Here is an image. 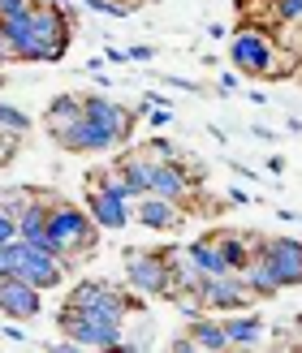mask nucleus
I'll return each mask as SVG.
<instances>
[{
    "instance_id": "obj_1",
    "label": "nucleus",
    "mask_w": 302,
    "mask_h": 353,
    "mask_svg": "<svg viewBox=\"0 0 302 353\" xmlns=\"http://www.w3.org/2000/svg\"><path fill=\"white\" fill-rule=\"evenodd\" d=\"M69 43H74V9H61L52 0H35L30 5V61L57 65L65 61Z\"/></svg>"
},
{
    "instance_id": "obj_2",
    "label": "nucleus",
    "mask_w": 302,
    "mask_h": 353,
    "mask_svg": "<svg viewBox=\"0 0 302 353\" xmlns=\"http://www.w3.org/2000/svg\"><path fill=\"white\" fill-rule=\"evenodd\" d=\"M65 310L95 314V319H108V323H126V314L130 310H143V302H138V297H126L121 289L104 285V280H82V285L69 289Z\"/></svg>"
},
{
    "instance_id": "obj_3",
    "label": "nucleus",
    "mask_w": 302,
    "mask_h": 353,
    "mask_svg": "<svg viewBox=\"0 0 302 353\" xmlns=\"http://www.w3.org/2000/svg\"><path fill=\"white\" fill-rule=\"evenodd\" d=\"M229 65H234L242 78H285V69H276L272 39L255 26L229 34Z\"/></svg>"
},
{
    "instance_id": "obj_4",
    "label": "nucleus",
    "mask_w": 302,
    "mask_h": 353,
    "mask_svg": "<svg viewBox=\"0 0 302 353\" xmlns=\"http://www.w3.org/2000/svg\"><path fill=\"white\" fill-rule=\"evenodd\" d=\"M57 327L65 332L78 349H121L126 336H121V323L95 319V314H78V310H57Z\"/></svg>"
},
{
    "instance_id": "obj_5",
    "label": "nucleus",
    "mask_w": 302,
    "mask_h": 353,
    "mask_svg": "<svg viewBox=\"0 0 302 353\" xmlns=\"http://www.w3.org/2000/svg\"><path fill=\"white\" fill-rule=\"evenodd\" d=\"M126 285L138 297L169 293V250H126Z\"/></svg>"
},
{
    "instance_id": "obj_6",
    "label": "nucleus",
    "mask_w": 302,
    "mask_h": 353,
    "mask_svg": "<svg viewBox=\"0 0 302 353\" xmlns=\"http://www.w3.org/2000/svg\"><path fill=\"white\" fill-rule=\"evenodd\" d=\"M199 306L211 310V314H234V310H246V306H251V289L242 285L238 272H229V276H203Z\"/></svg>"
},
{
    "instance_id": "obj_7",
    "label": "nucleus",
    "mask_w": 302,
    "mask_h": 353,
    "mask_svg": "<svg viewBox=\"0 0 302 353\" xmlns=\"http://www.w3.org/2000/svg\"><path fill=\"white\" fill-rule=\"evenodd\" d=\"M82 117L95 121L100 130H108L117 138V147H121V143L134 138V117L138 112H130L121 99H108V95H82Z\"/></svg>"
},
{
    "instance_id": "obj_8",
    "label": "nucleus",
    "mask_w": 302,
    "mask_h": 353,
    "mask_svg": "<svg viewBox=\"0 0 302 353\" xmlns=\"http://www.w3.org/2000/svg\"><path fill=\"white\" fill-rule=\"evenodd\" d=\"M255 254L268 259V268L276 272L281 289H298L302 285V241L298 237H263Z\"/></svg>"
},
{
    "instance_id": "obj_9",
    "label": "nucleus",
    "mask_w": 302,
    "mask_h": 353,
    "mask_svg": "<svg viewBox=\"0 0 302 353\" xmlns=\"http://www.w3.org/2000/svg\"><path fill=\"white\" fill-rule=\"evenodd\" d=\"M130 211H134V220L143 228H151V233H173V228L186 224V207L177 199H164V194H138Z\"/></svg>"
},
{
    "instance_id": "obj_10",
    "label": "nucleus",
    "mask_w": 302,
    "mask_h": 353,
    "mask_svg": "<svg viewBox=\"0 0 302 353\" xmlns=\"http://www.w3.org/2000/svg\"><path fill=\"white\" fill-rule=\"evenodd\" d=\"M65 272H69V263L61 254H48V250H39V245L26 241V254H22V263H17V276L22 280H30L35 289H61Z\"/></svg>"
},
{
    "instance_id": "obj_11",
    "label": "nucleus",
    "mask_w": 302,
    "mask_h": 353,
    "mask_svg": "<svg viewBox=\"0 0 302 353\" xmlns=\"http://www.w3.org/2000/svg\"><path fill=\"white\" fill-rule=\"evenodd\" d=\"M52 143L65 147V151H78V155H100V151H113V147H117V138H113L108 130H100L95 121L78 117L74 125H65V130L52 134Z\"/></svg>"
},
{
    "instance_id": "obj_12",
    "label": "nucleus",
    "mask_w": 302,
    "mask_h": 353,
    "mask_svg": "<svg viewBox=\"0 0 302 353\" xmlns=\"http://www.w3.org/2000/svg\"><path fill=\"white\" fill-rule=\"evenodd\" d=\"M0 310L9 319H35L44 310V289H35L22 276H5L0 280Z\"/></svg>"
},
{
    "instance_id": "obj_13",
    "label": "nucleus",
    "mask_w": 302,
    "mask_h": 353,
    "mask_svg": "<svg viewBox=\"0 0 302 353\" xmlns=\"http://www.w3.org/2000/svg\"><path fill=\"white\" fill-rule=\"evenodd\" d=\"M86 211H91V220L100 228H108V233H121L130 220H134V211L126 199H117V194L108 190H95V185H86Z\"/></svg>"
},
{
    "instance_id": "obj_14",
    "label": "nucleus",
    "mask_w": 302,
    "mask_h": 353,
    "mask_svg": "<svg viewBox=\"0 0 302 353\" xmlns=\"http://www.w3.org/2000/svg\"><path fill=\"white\" fill-rule=\"evenodd\" d=\"M147 194H164V199H177L186 203L190 199V176L182 168V160H155V172H151V190Z\"/></svg>"
},
{
    "instance_id": "obj_15",
    "label": "nucleus",
    "mask_w": 302,
    "mask_h": 353,
    "mask_svg": "<svg viewBox=\"0 0 302 353\" xmlns=\"http://www.w3.org/2000/svg\"><path fill=\"white\" fill-rule=\"evenodd\" d=\"M220 323H225L229 345H234V349H255V345L263 341V332H268L259 314H246V310H234V314H229V319H220Z\"/></svg>"
},
{
    "instance_id": "obj_16",
    "label": "nucleus",
    "mask_w": 302,
    "mask_h": 353,
    "mask_svg": "<svg viewBox=\"0 0 302 353\" xmlns=\"http://www.w3.org/2000/svg\"><path fill=\"white\" fill-rule=\"evenodd\" d=\"M186 336L194 341V349H207V353H225V349H234V345H229L225 323H220V319H211V314H194Z\"/></svg>"
},
{
    "instance_id": "obj_17",
    "label": "nucleus",
    "mask_w": 302,
    "mask_h": 353,
    "mask_svg": "<svg viewBox=\"0 0 302 353\" xmlns=\"http://www.w3.org/2000/svg\"><path fill=\"white\" fill-rule=\"evenodd\" d=\"M186 254H190V263L199 268L203 276H229L234 268L225 263V254H220V245H216V233H207V237H199V241H190L186 245Z\"/></svg>"
},
{
    "instance_id": "obj_18",
    "label": "nucleus",
    "mask_w": 302,
    "mask_h": 353,
    "mask_svg": "<svg viewBox=\"0 0 302 353\" xmlns=\"http://www.w3.org/2000/svg\"><path fill=\"white\" fill-rule=\"evenodd\" d=\"M117 168L126 172V181H130V190H134V199H138V194H147V190H151V172H155V160H151V155H147L143 147L126 151V155L117 160Z\"/></svg>"
},
{
    "instance_id": "obj_19",
    "label": "nucleus",
    "mask_w": 302,
    "mask_h": 353,
    "mask_svg": "<svg viewBox=\"0 0 302 353\" xmlns=\"http://www.w3.org/2000/svg\"><path fill=\"white\" fill-rule=\"evenodd\" d=\"M238 276H242V285L251 289V297H276L281 293V280H276V272L268 268V259H263V254H255Z\"/></svg>"
},
{
    "instance_id": "obj_20",
    "label": "nucleus",
    "mask_w": 302,
    "mask_h": 353,
    "mask_svg": "<svg viewBox=\"0 0 302 353\" xmlns=\"http://www.w3.org/2000/svg\"><path fill=\"white\" fill-rule=\"evenodd\" d=\"M78 117H82V95H57L44 112V125H48V134H57L65 125H74Z\"/></svg>"
},
{
    "instance_id": "obj_21",
    "label": "nucleus",
    "mask_w": 302,
    "mask_h": 353,
    "mask_svg": "<svg viewBox=\"0 0 302 353\" xmlns=\"http://www.w3.org/2000/svg\"><path fill=\"white\" fill-rule=\"evenodd\" d=\"M30 194H35V185H9V190H0V211L5 216H22V207L30 203Z\"/></svg>"
},
{
    "instance_id": "obj_22",
    "label": "nucleus",
    "mask_w": 302,
    "mask_h": 353,
    "mask_svg": "<svg viewBox=\"0 0 302 353\" xmlns=\"http://www.w3.org/2000/svg\"><path fill=\"white\" fill-rule=\"evenodd\" d=\"M0 130H5V134H26L30 130V117L22 108H13V103L0 99Z\"/></svg>"
},
{
    "instance_id": "obj_23",
    "label": "nucleus",
    "mask_w": 302,
    "mask_h": 353,
    "mask_svg": "<svg viewBox=\"0 0 302 353\" xmlns=\"http://www.w3.org/2000/svg\"><path fill=\"white\" fill-rule=\"evenodd\" d=\"M22 254H26V241H22V237L9 241V245H0V280H5V276H17V263H22Z\"/></svg>"
},
{
    "instance_id": "obj_24",
    "label": "nucleus",
    "mask_w": 302,
    "mask_h": 353,
    "mask_svg": "<svg viewBox=\"0 0 302 353\" xmlns=\"http://www.w3.org/2000/svg\"><path fill=\"white\" fill-rule=\"evenodd\" d=\"M82 9L104 13V17H126L134 9V0H82Z\"/></svg>"
},
{
    "instance_id": "obj_25",
    "label": "nucleus",
    "mask_w": 302,
    "mask_h": 353,
    "mask_svg": "<svg viewBox=\"0 0 302 353\" xmlns=\"http://www.w3.org/2000/svg\"><path fill=\"white\" fill-rule=\"evenodd\" d=\"M272 13H276V22L294 26V22H302V0H272Z\"/></svg>"
},
{
    "instance_id": "obj_26",
    "label": "nucleus",
    "mask_w": 302,
    "mask_h": 353,
    "mask_svg": "<svg viewBox=\"0 0 302 353\" xmlns=\"http://www.w3.org/2000/svg\"><path fill=\"white\" fill-rule=\"evenodd\" d=\"M143 151L151 155V160H182V151H177L169 138H151V143H143Z\"/></svg>"
},
{
    "instance_id": "obj_27",
    "label": "nucleus",
    "mask_w": 302,
    "mask_h": 353,
    "mask_svg": "<svg viewBox=\"0 0 302 353\" xmlns=\"http://www.w3.org/2000/svg\"><path fill=\"white\" fill-rule=\"evenodd\" d=\"M17 138H22V134H5V130H0V168L17 155Z\"/></svg>"
},
{
    "instance_id": "obj_28",
    "label": "nucleus",
    "mask_w": 302,
    "mask_h": 353,
    "mask_svg": "<svg viewBox=\"0 0 302 353\" xmlns=\"http://www.w3.org/2000/svg\"><path fill=\"white\" fill-rule=\"evenodd\" d=\"M17 237H22V228H17V220L0 211V245H9V241H17Z\"/></svg>"
},
{
    "instance_id": "obj_29",
    "label": "nucleus",
    "mask_w": 302,
    "mask_h": 353,
    "mask_svg": "<svg viewBox=\"0 0 302 353\" xmlns=\"http://www.w3.org/2000/svg\"><path fill=\"white\" fill-rule=\"evenodd\" d=\"M30 5H35V0H0V17H13V13H22Z\"/></svg>"
},
{
    "instance_id": "obj_30",
    "label": "nucleus",
    "mask_w": 302,
    "mask_h": 353,
    "mask_svg": "<svg viewBox=\"0 0 302 353\" xmlns=\"http://www.w3.org/2000/svg\"><path fill=\"white\" fill-rule=\"evenodd\" d=\"M104 61H108V65H126L130 52H126V48H104Z\"/></svg>"
},
{
    "instance_id": "obj_31",
    "label": "nucleus",
    "mask_w": 302,
    "mask_h": 353,
    "mask_svg": "<svg viewBox=\"0 0 302 353\" xmlns=\"http://www.w3.org/2000/svg\"><path fill=\"white\" fill-rule=\"evenodd\" d=\"M164 82H169V86H177V91H190V95H199V82H190V78H177V74H173V78H164Z\"/></svg>"
},
{
    "instance_id": "obj_32",
    "label": "nucleus",
    "mask_w": 302,
    "mask_h": 353,
    "mask_svg": "<svg viewBox=\"0 0 302 353\" xmlns=\"http://www.w3.org/2000/svg\"><path fill=\"white\" fill-rule=\"evenodd\" d=\"M225 194H229V203H234V207H246V203H251V194H246L242 185H229Z\"/></svg>"
},
{
    "instance_id": "obj_33",
    "label": "nucleus",
    "mask_w": 302,
    "mask_h": 353,
    "mask_svg": "<svg viewBox=\"0 0 302 353\" xmlns=\"http://www.w3.org/2000/svg\"><path fill=\"white\" fill-rule=\"evenodd\" d=\"M0 336H5V341H13V345H22V341H26V332L17 327V323H5V332H0Z\"/></svg>"
},
{
    "instance_id": "obj_34",
    "label": "nucleus",
    "mask_w": 302,
    "mask_h": 353,
    "mask_svg": "<svg viewBox=\"0 0 302 353\" xmlns=\"http://www.w3.org/2000/svg\"><path fill=\"white\" fill-rule=\"evenodd\" d=\"M207 39H216V43H220V39H229V26H220V22H211V26H207Z\"/></svg>"
},
{
    "instance_id": "obj_35",
    "label": "nucleus",
    "mask_w": 302,
    "mask_h": 353,
    "mask_svg": "<svg viewBox=\"0 0 302 353\" xmlns=\"http://www.w3.org/2000/svg\"><path fill=\"white\" fill-rule=\"evenodd\" d=\"M48 353H78L74 341H57V345H48Z\"/></svg>"
},
{
    "instance_id": "obj_36",
    "label": "nucleus",
    "mask_w": 302,
    "mask_h": 353,
    "mask_svg": "<svg viewBox=\"0 0 302 353\" xmlns=\"http://www.w3.org/2000/svg\"><path fill=\"white\" fill-rule=\"evenodd\" d=\"M238 78H242L238 69H234V74H220V91H234V86H238Z\"/></svg>"
},
{
    "instance_id": "obj_37",
    "label": "nucleus",
    "mask_w": 302,
    "mask_h": 353,
    "mask_svg": "<svg viewBox=\"0 0 302 353\" xmlns=\"http://www.w3.org/2000/svg\"><path fill=\"white\" fill-rule=\"evenodd\" d=\"M5 61H13V48H9V39H5V30H0V65Z\"/></svg>"
},
{
    "instance_id": "obj_38",
    "label": "nucleus",
    "mask_w": 302,
    "mask_h": 353,
    "mask_svg": "<svg viewBox=\"0 0 302 353\" xmlns=\"http://www.w3.org/2000/svg\"><path fill=\"white\" fill-rule=\"evenodd\" d=\"M173 353H194V341L182 336V341H173Z\"/></svg>"
},
{
    "instance_id": "obj_39",
    "label": "nucleus",
    "mask_w": 302,
    "mask_h": 353,
    "mask_svg": "<svg viewBox=\"0 0 302 353\" xmlns=\"http://www.w3.org/2000/svg\"><path fill=\"white\" fill-rule=\"evenodd\" d=\"M268 172L281 176V172H285V160H281V155H272V160H268Z\"/></svg>"
},
{
    "instance_id": "obj_40",
    "label": "nucleus",
    "mask_w": 302,
    "mask_h": 353,
    "mask_svg": "<svg viewBox=\"0 0 302 353\" xmlns=\"http://www.w3.org/2000/svg\"><path fill=\"white\" fill-rule=\"evenodd\" d=\"M130 61H151V48H130Z\"/></svg>"
},
{
    "instance_id": "obj_41",
    "label": "nucleus",
    "mask_w": 302,
    "mask_h": 353,
    "mask_svg": "<svg viewBox=\"0 0 302 353\" xmlns=\"http://www.w3.org/2000/svg\"><path fill=\"white\" fill-rule=\"evenodd\" d=\"M255 138H259V143H272V138H276V134H272L268 125H255Z\"/></svg>"
},
{
    "instance_id": "obj_42",
    "label": "nucleus",
    "mask_w": 302,
    "mask_h": 353,
    "mask_svg": "<svg viewBox=\"0 0 302 353\" xmlns=\"http://www.w3.org/2000/svg\"><path fill=\"white\" fill-rule=\"evenodd\" d=\"M234 168H238V176H246V181H259V172H255V168H246V164H234Z\"/></svg>"
}]
</instances>
